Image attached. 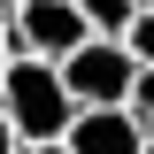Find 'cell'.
<instances>
[{
  "label": "cell",
  "mask_w": 154,
  "mask_h": 154,
  "mask_svg": "<svg viewBox=\"0 0 154 154\" xmlns=\"http://www.w3.org/2000/svg\"><path fill=\"white\" fill-rule=\"evenodd\" d=\"M0 108H8V123H16V139H62L77 116V93L69 77H62L54 54H8V69H0Z\"/></svg>",
  "instance_id": "1"
},
{
  "label": "cell",
  "mask_w": 154,
  "mask_h": 154,
  "mask_svg": "<svg viewBox=\"0 0 154 154\" xmlns=\"http://www.w3.org/2000/svg\"><path fill=\"white\" fill-rule=\"evenodd\" d=\"M62 77H69V93L77 108H100V100H131V46H123V31H93V38H77L69 54H62Z\"/></svg>",
  "instance_id": "2"
},
{
  "label": "cell",
  "mask_w": 154,
  "mask_h": 154,
  "mask_svg": "<svg viewBox=\"0 0 154 154\" xmlns=\"http://www.w3.org/2000/svg\"><path fill=\"white\" fill-rule=\"evenodd\" d=\"M62 139H69V154H139L146 123H139L131 100H100V108H77Z\"/></svg>",
  "instance_id": "3"
},
{
  "label": "cell",
  "mask_w": 154,
  "mask_h": 154,
  "mask_svg": "<svg viewBox=\"0 0 154 154\" xmlns=\"http://www.w3.org/2000/svg\"><path fill=\"white\" fill-rule=\"evenodd\" d=\"M16 38L31 54H69L77 38H93V16L77 8V0H16Z\"/></svg>",
  "instance_id": "4"
},
{
  "label": "cell",
  "mask_w": 154,
  "mask_h": 154,
  "mask_svg": "<svg viewBox=\"0 0 154 154\" xmlns=\"http://www.w3.org/2000/svg\"><path fill=\"white\" fill-rule=\"evenodd\" d=\"M85 16H93V31H123V23L139 16V0H77Z\"/></svg>",
  "instance_id": "5"
},
{
  "label": "cell",
  "mask_w": 154,
  "mask_h": 154,
  "mask_svg": "<svg viewBox=\"0 0 154 154\" xmlns=\"http://www.w3.org/2000/svg\"><path fill=\"white\" fill-rule=\"evenodd\" d=\"M123 46H131V62H154V8H139L123 23Z\"/></svg>",
  "instance_id": "6"
},
{
  "label": "cell",
  "mask_w": 154,
  "mask_h": 154,
  "mask_svg": "<svg viewBox=\"0 0 154 154\" xmlns=\"http://www.w3.org/2000/svg\"><path fill=\"white\" fill-rule=\"evenodd\" d=\"M131 108H139V123L154 131V62H139V77H131Z\"/></svg>",
  "instance_id": "7"
},
{
  "label": "cell",
  "mask_w": 154,
  "mask_h": 154,
  "mask_svg": "<svg viewBox=\"0 0 154 154\" xmlns=\"http://www.w3.org/2000/svg\"><path fill=\"white\" fill-rule=\"evenodd\" d=\"M0 154H23V139H16V123H8V108H0Z\"/></svg>",
  "instance_id": "8"
},
{
  "label": "cell",
  "mask_w": 154,
  "mask_h": 154,
  "mask_svg": "<svg viewBox=\"0 0 154 154\" xmlns=\"http://www.w3.org/2000/svg\"><path fill=\"white\" fill-rule=\"evenodd\" d=\"M23 154H69V139H23Z\"/></svg>",
  "instance_id": "9"
},
{
  "label": "cell",
  "mask_w": 154,
  "mask_h": 154,
  "mask_svg": "<svg viewBox=\"0 0 154 154\" xmlns=\"http://www.w3.org/2000/svg\"><path fill=\"white\" fill-rule=\"evenodd\" d=\"M0 16H8V8H0ZM0 69H8V23H0Z\"/></svg>",
  "instance_id": "10"
},
{
  "label": "cell",
  "mask_w": 154,
  "mask_h": 154,
  "mask_svg": "<svg viewBox=\"0 0 154 154\" xmlns=\"http://www.w3.org/2000/svg\"><path fill=\"white\" fill-rule=\"evenodd\" d=\"M139 154H154V131H146V146H139Z\"/></svg>",
  "instance_id": "11"
},
{
  "label": "cell",
  "mask_w": 154,
  "mask_h": 154,
  "mask_svg": "<svg viewBox=\"0 0 154 154\" xmlns=\"http://www.w3.org/2000/svg\"><path fill=\"white\" fill-rule=\"evenodd\" d=\"M0 8H16V0H0Z\"/></svg>",
  "instance_id": "12"
},
{
  "label": "cell",
  "mask_w": 154,
  "mask_h": 154,
  "mask_svg": "<svg viewBox=\"0 0 154 154\" xmlns=\"http://www.w3.org/2000/svg\"><path fill=\"white\" fill-rule=\"evenodd\" d=\"M139 8H154V0H139Z\"/></svg>",
  "instance_id": "13"
}]
</instances>
